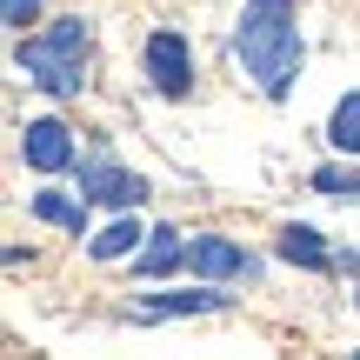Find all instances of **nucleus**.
<instances>
[{
  "mask_svg": "<svg viewBox=\"0 0 360 360\" xmlns=\"http://www.w3.org/2000/svg\"><path fill=\"white\" fill-rule=\"evenodd\" d=\"M233 60L247 67L267 101H287L307 67V40H300V7L294 0H247L233 20Z\"/></svg>",
  "mask_w": 360,
  "mask_h": 360,
  "instance_id": "obj_1",
  "label": "nucleus"
},
{
  "mask_svg": "<svg viewBox=\"0 0 360 360\" xmlns=\"http://www.w3.org/2000/svg\"><path fill=\"white\" fill-rule=\"evenodd\" d=\"M87 53H94V27L80 13H67L47 34H20L13 60H20V74H34L40 94H80L87 87Z\"/></svg>",
  "mask_w": 360,
  "mask_h": 360,
  "instance_id": "obj_2",
  "label": "nucleus"
},
{
  "mask_svg": "<svg viewBox=\"0 0 360 360\" xmlns=\"http://www.w3.org/2000/svg\"><path fill=\"white\" fill-rule=\"evenodd\" d=\"M141 60H147L154 94H167V101H187V94H193V47H187L180 27H154L147 47H141Z\"/></svg>",
  "mask_w": 360,
  "mask_h": 360,
  "instance_id": "obj_3",
  "label": "nucleus"
},
{
  "mask_svg": "<svg viewBox=\"0 0 360 360\" xmlns=\"http://www.w3.org/2000/svg\"><path fill=\"white\" fill-rule=\"evenodd\" d=\"M80 200H94V207H141L147 200V180L134 174V167H120V160H107V154H94V160H80Z\"/></svg>",
  "mask_w": 360,
  "mask_h": 360,
  "instance_id": "obj_4",
  "label": "nucleus"
},
{
  "mask_svg": "<svg viewBox=\"0 0 360 360\" xmlns=\"http://www.w3.org/2000/svg\"><path fill=\"white\" fill-rule=\"evenodd\" d=\"M20 154H27V167H34V174H67V167H80V154H74V127H67L60 114L27 120Z\"/></svg>",
  "mask_w": 360,
  "mask_h": 360,
  "instance_id": "obj_5",
  "label": "nucleus"
},
{
  "mask_svg": "<svg viewBox=\"0 0 360 360\" xmlns=\"http://www.w3.org/2000/svg\"><path fill=\"white\" fill-rule=\"evenodd\" d=\"M187 267H193V281H247L254 274V254L240 240H227V233H193Z\"/></svg>",
  "mask_w": 360,
  "mask_h": 360,
  "instance_id": "obj_6",
  "label": "nucleus"
},
{
  "mask_svg": "<svg viewBox=\"0 0 360 360\" xmlns=\"http://www.w3.org/2000/svg\"><path fill=\"white\" fill-rule=\"evenodd\" d=\"M227 307V294H220V281H200V287H167V294H147L141 314L147 321H180V314H220Z\"/></svg>",
  "mask_w": 360,
  "mask_h": 360,
  "instance_id": "obj_7",
  "label": "nucleus"
},
{
  "mask_svg": "<svg viewBox=\"0 0 360 360\" xmlns=\"http://www.w3.org/2000/svg\"><path fill=\"white\" fill-rule=\"evenodd\" d=\"M274 254H281L287 267H307V274H327V267H334V247H327L321 233L307 227V220H281V233H274Z\"/></svg>",
  "mask_w": 360,
  "mask_h": 360,
  "instance_id": "obj_8",
  "label": "nucleus"
},
{
  "mask_svg": "<svg viewBox=\"0 0 360 360\" xmlns=\"http://www.w3.org/2000/svg\"><path fill=\"white\" fill-rule=\"evenodd\" d=\"M174 267H187V233L180 227H154L147 247L134 254V274H141V281H160V274H174Z\"/></svg>",
  "mask_w": 360,
  "mask_h": 360,
  "instance_id": "obj_9",
  "label": "nucleus"
},
{
  "mask_svg": "<svg viewBox=\"0 0 360 360\" xmlns=\"http://www.w3.org/2000/svg\"><path fill=\"white\" fill-rule=\"evenodd\" d=\"M147 233H154V227H141V214L127 207L120 220H107V227H101V233L87 240V254H94V260H134V254H141V240H147Z\"/></svg>",
  "mask_w": 360,
  "mask_h": 360,
  "instance_id": "obj_10",
  "label": "nucleus"
},
{
  "mask_svg": "<svg viewBox=\"0 0 360 360\" xmlns=\"http://www.w3.org/2000/svg\"><path fill=\"white\" fill-rule=\"evenodd\" d=\"M327 147L360 160V94H340L334 101V114H327Z\"/></svg>",
  "mask_w": 360,
  "mask_h": 360,
  "instance_id": "obj_11",
  "label": "nucleus"
},
{
  "mask_svg": "<svg viewBox=\"0 0 360 360\" xmlns=\"http://www.w3.org/2000/svg\"><path fill=\"white\" fill-rule=\"evenodd\" d=\"M34 220H47V227H67V233H87V207L60 200V193H34Z\"/></svg>",
  "mask_w": 360,
  "mask_h": 360,
  "instance_id": "obj_12",
  "label": "nucleus"
},
{
  "mask_svg": "<svg viewBox=\"0 0 360 360\" xmlns=\"http://www.w3.org/2000/svg\"><path fill=\"white\" fill-rule=\"evenodd\" d=\"M307 187L314 193H360V167H314Z\"/></svg>",
  "mask_w": 360,
  "mask_h": 360,
  "instance_id": "obj_13",
  "label": "nucleus"
},
{
  "mask_svg": "<svg viewBox=\"0 0 360 360\" xmlns=\"http://www.w3.org/2000/svg\"><path fill=\"white\" fill-rule=\"evenodd\" d=\"M0 7H7V27H13V34H27V27L40 20V0H0Z\"/></svg>",
  "mask_w": 360,
  "mask_h": 360,
  "instance_id": "obj_14",
  "label": "nucleus"
},
{
  "mask_svg": "<svg viewBox=\"0 0 360 360\" xmlns=\"http://www.w3.org/2000/svg\"><path fill=\"white\" fill-rule=\"evenodd\" d=\"M354 300H360V294H354Z\"/></svg>",
  "mask_w": 360,
  "mask_h": 360,
  "instance_id": "obj_15",
  "label": "nucleus"
},
{
  "mask_svg": "<svg viewBox=\"0 0 360 360\" xmlns=\"http://www.w3.org/2000/svg\"><path fill=\"white\" fill-rule=\"evenodd\" d=\"M354 360H360V354H354Z\"/></svg>",
  "mask_w": 360,
  "mask_h": 360,
  "instance_id": "obj_16",
  "label": "nucleus"
}]
</instances>
